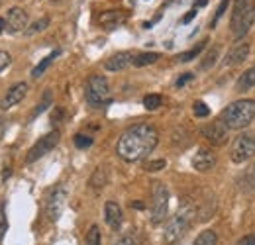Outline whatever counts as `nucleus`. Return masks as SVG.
Returning <instances> with one entry per match:
<instances>
[{"instance_id": "1", "label": "nucleus", "mask_w": 255, "mask_h": 245, "mask_svg": "<svg viewBox=\"0 0 255 245\" xmlns=\"http://www.w3.org/2000/svg\"><path fill=\"white\" fill-rule=\"evenodd\" d=\"M159 143V133L151 123H133L120 135L116 143V153L126 163L145 159Z\"/></svg>"}, {"instance_id": "2", "label": "nucleus", "mask_w": 255, "mask_h": 245, "mask_svg": "<svg viewBox=\"0 0 255 245\" xmlns=\"http://www.w3.org/2000/svg\"><path fill=\"white\" fill-rule=\"evenodd\" d=\"M255 118V100H238L222 110L220 120L228 129H242Z\"/></svg>"}, {"instance_id": "3", "label": "nucleus", "mask_w": 255, "mask_h": 245, "mask_svg": "<svg viewBox=\"0 0 255 245\" xmlns=\"http://www.w3.org/2000/svg\"><path fill=\"white\" fill-rule=\"evenodd\" d=\"M192 218H194V208L192 206H183L177 214L173 216L163 232V240L167 245H177L183 238L185 234L189 232L192 224Z\"/></svg>"}, {"instance_id": "4", "label": "nucleus", "mask_w": 255, "mask_h": 245, "mask_svg": "<svg viewBox=\"0 0 255 245\" xmlns=\"http://www.w3.org/2000/svg\"><path fill=\"white\" fill-rule=\"evenodd\" d=\"M85 98L87 102L93 106V108H100V106H106L110 104V85H108V79L102 77V75H93L89 77L87 81V87H85Z\"/></svg>"}, {"instance_id": "5", "label": "nucleus", "mask_w": 255, "mask_h": 245, "mask_svg": "<svg viewBox=\"0 0 255 245\" xmlns=\"http://www.w3.org/2000/svg\"><path fill=\"white\" fill-rule=\"evenodd\" d=\"M167 210H169V190L163 183L155 181L151 188V222L161 224L167 218Z\"/></svg>"}, {"instance_id": "6", "label": "nucleus", "mask_w": 255, "mask_h": 245, "mask_svg": "<svg viewBox=\"0 0 255 245\" xmlns=\"http://www.w3.org/2000/svg\"><path fill=\"white\" fill-rule=\"evenodd\" d=\"M255 155V133L252 131H246L242 135H238L232 143V149H230V157L234 163H246L250 161Z\"/></svg>"}, {"instance_id": "7", "label": "nucleus", "mask_w": 255, "mask_h": 245, "mask_svg": "<svg viewBox=\"0 0 255 245\" xmlns=\"http://www.w3.org/2000/svg\"><path fill=\"white\" fill-rule=\"evenodd\" d=\"M59 137H61L59 131H49V133L41 135L32 147H30V151L26 155V163H35L37 159H41L45 153H49L59 143Z\"/></svg>"}, {"instance_id": "8", "label": "nucleus", "mask_w": 255, "mask_h": 245, "mask_svg": "<svg viewBox=\"0 0 255 245\" xmlns=\"http://www.w3.org/2000/svg\"><path fill=\"white\" fill-rule=\"evenodd\" d=\"M65 204H67V188L65 186H55L47 198V204H45V212H47V218L51 222H57L65 210Z\"/></svg>"}, {"instance_id": "9", "label": "nucleus", "mask_w": 255, "mask_h": 245, "mask_svg": "<svg viewBox=\"0 0 255 245\" xmlns=\"http://www.w3.org/2000/svg\"><path fill=\"white\" fill-rule=\"evenodd\" d=\"M200 131H202V135L212 145H222V143H226L228 141V133H230V129L226 127V123L222 120H216V122H210L206 123V125H202Z\"/></svg>"}, {"instance_id": "10", "label": "nucleus", "mask_w": 255, "mask_h": 245, "mask_svg": "<svg viewBox=\"0 0 255 245\" xmlns=\"http://www.w3.org/2000/svg\"><path fill=\"white\" fill-rule=\"evenodd\" d=\"M4 20H6V30L12 31V33L28 30V14H26V10L20 8V6L10 8Z\"/></svg>"}, {"instance_id": "11", "label": "nucleus", "mask_w": 255, "mask_h": 245, "mask_svg": "<svg viewBox=\"0 0 255 245\" xmlns=\"http://www.w3.org/2000/svg\"><path fill=\"white\" fill-rule=\"evenodd\" d=\"M254 20H255V2L240 16V20H236L234 24H232V31H234V37L240 41V39H244L246 37V33L252 30V26H254Z\"/></svg>"}, {"instance_id": "12", "label": "nucleus", "mask_w": 255, "mask_h": 245, "mask_svg": "<svg viewBox=\"0 0 255 245\" xmlns=\"http://www.w3.org/2000/svg\"><path fill=\"white\" fill-rule=\"evenodd\" d=\"M214 165H216V155H214V151H210L208 147H200L194 153V157H192V167L196 171H200V173L210 171Z\"/></svg>"}, {"instance_id": "13", "label": "nucleus", "mask_w": 255, "mask_h": 245, "mask_svg": "<svg viewBox=\"0 0 255 245\" xmlns=\"http://www.w3.org/2000/svg\"><path fill=\"white\" fill-rule=\"evenodd\" d=\"M26 92H28V85H26V83H16V85H12V87L8 89V92H6V96L2 98V104H0V106H2L4 110H8V108L20 104V102L24 100Z\"/></svg>"}, {"instance_id": "14", "label": "nucleus", "mask_w": 255, "mask_h": 245, "mask_svg": "<svg viewBox=\"0 0 255 245\" xmlns=\"http://www.w3.org/2000/svg\"><path fill=\"white\" fill-rule=\"evenodd\" d=\"M133 53L129 51H120V53H114L112 57H108L106 63H104V69L106 71H122L129 65H133Z\"/></svg>"}, {"instance_id": "15", "label": "nucleus", "mask_w": 255, "mask_h": 245, "mask_svg": "<svg viewBox=\"0 0 255 245\" xmlns=\"http://www.w3.org/2000/svg\"><path fill=\"white\" fill-rule=\"evenodd\" d=\"M126 18H128V14L126 12H122V10H106V12L100 14L98 22H100L102 28H106V30H114V28H118L120 24H124Z\"/></svg>"}, {"instance_id": "16", "label": "nucleus", "mask_w": 255, "mask_h": 245, "mask_svg": "<svg viewBox=\"0 0 255 245\" xmlns=\"http://www.w3.org/2000/svg\"><path fill=\"white\" fill-rule=\"evenodd\" d=\"M104 218H106V224H108L112 230H120L122 220H124L120 204H118V202H114V200H108V202H106V206H104Z\"/></svg>"}, {"instance_id": "17", "label": "nucleus", "mask_w": 255, "mask_h": 245, "mask_svg": "<svg viewBox=\"0 0 255 245\" xmlns=\"http://www.w3.org/2000/svg\"><path fill=\"white\" fill-rule=\"evenodd\" d=\"M248 55H250V43H248V41H242V43H238V45L226 55L224 65H226V67L240 65V63H244L246 59H248Z\"/></svg>"}, {"instance_id": "18", "label": "nucleus", "mask_w": 255, "mask_h": 245, "mask_svg": "<svg viewBox=\"0 0 255 245\" xmlns=\"http://www.w3.org/2000/svg\"><path fill=\"white\" fill-rule=\"evenodd\" d=\"M254 87H255V67H252V69H248V71L238 79L236 91L246 92V91H250V89H254Z\"/></svg>"}, {"instance_id": "19", "label": "nucleus", "mask_w": 255, "mask_h": 245, "mask_svg": "<svg viewBox=\"0 0 255 245\" xmlns=\"http://www.w3.org/2000/svg\"><path fill=\"white\" fill-rule=\"evenodd\" d=\"M106 183H108V169H106L104 165H100V167H96V171L93 173L89 184H91L95 190H100L102 186H106Z\"/></svg>"}, {"instance_id": "20", "label": "nucleus", "mask_w": 255, "mask_h": 245, "mask_svg": "<svg viewBox=\"0 0 255 245\" xmlns=\"http://www.w3.org/2000/svg\"><path fill=\"white\" fill-rule=\"evenodd\" d=\"M59 53H61V51H59V49H55L53 53H49L47 57H43L41 61L37 63V65L33 67V71H32V77H33V79H39V77H41V75H43V73H45V71L49 69V65L55 61V57H57Z\"/></svg>"}, {"instance_id": "21", "label": "nucleus", "mask_w": 255, "mask_h": 245, "mask_svg": "<svg viewBox=\"0 0 255 245\" xmlns=\"http://www.w3.org/2000/svg\"><path fill=\"white\" fill-rule=\"evenodd\" d=\"M218 55H220V47H218V45L210 47V49L206 51L204 59L200 61V71H208V69H212V67L216 65V61H218Z\"/></svg>"}, {"instance_id": "22", "label": "nucleus", "mask_w": 255, "mask_h": 245, "mask_svg": "<svg viewBox=\"0 0 255 245\" xmlns=\"http://www.w3.org/2000/svg\"><path fill=\"white\" fill-rule=\"evenodd\" d=\"M192 245H218V236L214 230H202Z\"/></svg>"}, {"instance_id": "23", "label": "nucleus", "mask_w": 255, "mask_h": 245, "mask_svg": "<svg viewBox=\"0 0 255 245\" xmlns=\"http://www.w3.org/2000/svg\"><path fill=\"white\" fill-rule=\"evenodd\" d=\"M159 59V53H153V51H147V53H139L133 57V65L135 67H145V65H151Z\"/></svg>"}, {"instance_id": "24", "label": "nucleus", "mask_w": 255, "mask_h": 245, "mask_svg": "<svg viewBox=\"0 0 255 245\" xmlns=\"http://www.w3.org/2000/svg\"><path fill=\"white\" fill-rule=\"evenodd\" d=\"M51 102H53V96H51V92L47 91L45 94H43V98H41L39 106H35V108H33V112L30 114V122H32V120H35V118H37V116H39V114H41L43 110H47Z\"/></svg>"}, {"instance_id": "25", "label": "nucleus", "mask_w": 255, "mask_h": 245, "mask_svg": "<svg viewBox=\"0 0 255 245\" xmlns=\"http://www.w3.org/2000/svg\"><path fill=\"white\" fill-rule=\"evenodd\" d=\"M206 47V41H200L198 45H194L192 49H189V51H185V53H181L179 55V61L181 63H189V61H192L194 57H198L200 55V51Z\"/></svg>"}, {"instance_id": "26", "label": "nucleus", "mask_w": 255, "mask_h": 245, "mask_svg": "<svg viewBox=\"0 0 255 245\" xmlns=\"http://www.w3.org/2000/svg\"><path fill=\"white\" fill-rule=\"evenodd\" d=\"M85 245H102V236L98 226H91V230L85 236Z\"/></svg>"}, {"instance_id": "27", "label": "nucleus", "mask_w": 255, "mask_h": 245, "mask_svg": "<svg viewBox=\"0 0 255 245\" xmlns=\"http://www.w3.org/2000/svg\"><path fill=\"white\" fill-rule=\"evenodd\" d=\"M161 104H163V98H161L159 94H147V96L143 98V106H145L147 110H157Z\"/></svg>"}, {"instance_id": "28", "label": "nucleus", "mask_w": 255, "mask_h": 245, "mask_svg": "<svg viewBox=\"0 0 255 245\" xmlns=\"http://www.w3.org/2000/svg\"><path fill=\"white\" fill-rule=\"evenodd\" d=\"M6 230H8V220H6V204L0 202V242L4 240L6 236Z\"/></svg>"}, {"instance_id": "29", "label": "nucleus", "mask_w": 255, "mask_h": 245, "mask_svg": "<svg viewBox=\"0 0 255 245\" xmlns=\"http://www.w3.org/2000/svg\"><path fill=\"white\" fill-rule=\"evenodd\" d=\"M114 245H141V242L135 234H124L120 240L114 242Z\"/></svg>"}, {"instance_id": "30", "label": "nucleus", "mask_w": 255, "mask_h": 245, "mask_svg": "<svg viewBox=\"0 0 255 245\" xmlns=\"http://www.w3.org/2000/svg\"><path fill=\"white\" fill-rule=\"evenodd\" d=\"M75 145H77L79 149L91 147V145H93V137H91V135H85V133H77V135H75Z\"/></svg>"}, {"instance_id": "31", "label": "nucleus", "mask_w": 255, "mask_h": 245, "mask_svg": "<svg viewBox=\"0 0 255 245\" xmlns=\"http://www.w3.org/2000/svg\"><path fill=\"white\" fill-rule=\"evenodd\" d=\"M47 26H49V18L45 16V18H41V20H37V22H33V24H32V28H28V30H26V31H28V33L32 35V33H37V31L45 30Z\"/></svg>"}, {"instance_id": "32", "label": "nucleus", "mask_w": 255, "mask_h": 245, "mask_svg": "<svg viewBox=\"0 0 255 245\" xmlns=\"http://www.w3.org/2000/svg\"><path fill=\"white\" fill-rule=\"evenodd\" d=\"M192 112H194V116H198V118H206V116L210 114V110H208V106H206L204 102H194Z\"/></svg>"}, {"instance_id": "33", "label": "nucleus", "mask_w": 255, "mask_h": 245, "mask_svg": "<svg viewBox=\"0 0 255 245\" xmlns=\"http://www.w3.org/2000/svg\"><path fill=\"white\" fill-rule=\"evenodd\" d=\"M228 4H230V0H222V2H220V6H218V10H216V16H214V18H212V22H210V28H214V26L218 24V20L222 18V16H224V12L228 10Z\"/></svg>"}, {"instance_id": "34", "label": "nucleus", "mask_w": 255, "mask_h": 245, "mask_svg": "<svg viewBox=\"0 0 255 245\" xmlns=\"http://www.w3.org/2000/svg\"><path fill=\"white\" fill-rule=\"evenodd\" d=\"M165 165H167V163H165V159L149 161V163H145V171H149V173H155V171H161Z\"/></svg>"}, {"instance_id": "35", "label": "nucleus", "mask_w": 255, "mask_h": 245, "mask_svg": "<svg viewBox=\"0 0 255 245\" xmlns=\"http://www.w3.org/2000/svg\"><path fill=\"white\" fill-rule=\"evenodd\" d=\"M10 63H12L10 53H8V51H0V73H2V71H4V69L10 65Z\"/></svg>"}, {"instance_id": "36", "label": "nucleus", "mask_w": 255, "mask_h": 245, "mask_svg": "<svg viewBox=\"0 0 255 245\" xmlns=\"http://www.w3.org/2000/svg\"><path fill=\"white\" fill-rule=\"evenodd\" d=\"M192 79H194V75H192V73H185V75H181V77L177 79V83H175V85H177V89H183V87H185L189 81H192Z\"/></svg>"}, {"instance_id": "37", "label": "nucleus", "mask_w": 255, "mask_h": 245, "mask_svg": "<svg viewBox=\"0 0 255 245\" xmlns=\"http://www.w3.org/2000/svg\"><path fill=\"white\" fill-rule=\"evenodd\" d=\"M236 245H255V236H246V238H242Z\"/></svg>"}, {"instance_id": "38", "label": "nucleus", "mask_w": 255, "mask_h": 245, "mask_svg": "<svg viewBox=\"0 0 255 245\" xmlns=\"http://www.w3.org/2000/svg\"><path fill=\"white\" fill-rule=\"evenodd\" d=\"M196 12H198V10H196V8H192V10L189 12V14H185V16H183V24H189V22H191L192 18L196 16Z\"/></svg>"}, {"instance_id": "39", "label": "nucleus", "mask_w": 255, "mask_h": 245, "mask_svg": "<svg viewBox=\"0 0 255 245\" xmlns=\"http://www.w3.org/2000/svg\"><path fill=\"white\" fill-rule=\"evenodd\" d=\"M4 129H6V122L0 120V139H2V135H4Z\"/></svg>"}, {"instance_id": "40", "label": "nucleus", "mask_w": 255, "mask_h": 245, "mask_svg": "<svg viewBox=\"0 0 255 245\" xmlns=\"http://www.w3.org/2000/svg\"><path fill=\"white\" fill-rule=\"evenodd\" d=\"M206 4H208V0H194V6H200V8H202V6H206Z\"/></svg>"}, {"instance_id": "41", "label": "nucleus", "mask_w": 255, "mask_h": 245, "mask_svg": "<svg viewBox=\"0 0 255 245\" xmlns=\"http://www.w3.org/2000/svg\"><path fill=\"white\" fill-rule=\"evenodd\" d=\"M6 30V20L4 18H0V33Z\"/></svg>"}, {"instance_id": "42", "label": "nucleus", "mask_w": 255, "mask_h": 245, "mask_svg": "<svg viewBox=\"0 0 255 245\" xmlns=\"http://www.w3.org/2000/svg\"><path fill=\"white\" fill-rule=\"evenodd\" d=\"M131 206H133V208H143V202H133Z\"/></svg>"}, {"instance_id": "43", "label": "nucleus", "mask_w": 255, "mask_h": 245, "mask_svg": "<svg viewBox=\"0 0 255 245\" xmlns=\"http://www.w3.org/2000/svg\"><path fill=\"white\" fill-rule=\"evenodd\" d=\"M49 2H53V4H57V2H61V0H49Z\"/></svg>"}, {"instance_id": "44", "label": "nucleus", "mask_w": 255, "mask_h": 245, "mask_svg": "<svg viewBox=\"0 0 255 245\" xmlns=\"http://www.w3.org/2000/svg\"><path fill=\"white\" fill-rule=\"evenodd\" d=\"M254 175H255V165H254Z\"/></svg>"}]
</instances>
